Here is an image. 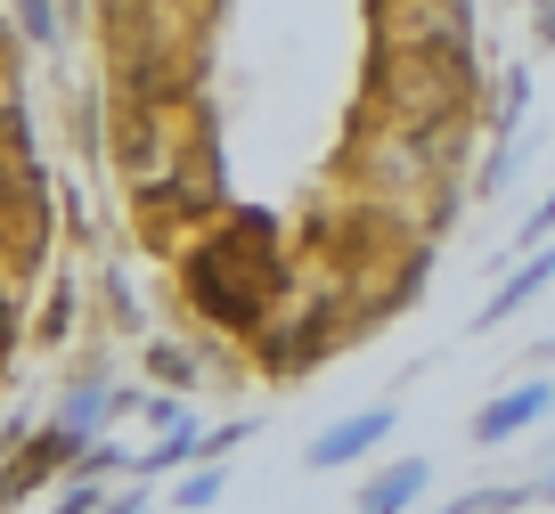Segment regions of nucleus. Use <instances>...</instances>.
Returning a JSON list of instances; mask_svg holds the SVG:
<instances>
[{"label": "nucleus", "instance_id": "obj_1", "mask_svg": "<svg viewBox=\"0 0 555 514\" xmlns=\"http://www.w3.org/2000/svg\"><path fill=\"white\" fill-rule=\"evenodd\" d=\"M261 245H270V221H254V245L221 237V245H205V254L189 261L196 303H205L221 326H261V303H270V286L286 278L278 254H261Z\"/></svg>", "mask_w": 555, "mask_h": 514}, {"label": "nucleus", "instance_id": "obj_2", "mask_svg": "<svg viewBox=\"0 0 555 514\" xmlns=\"http://www.w3.org/2000/svg\"><path fill=\"white\" fill-rule=\"evenodd\" d=\"M392 433V409H367V416H344V425H327L311 441V474H335V465H360L367 449Z\"/></svg>", "mask_w": 555, "mask_h": 514}, {"label": "nucleus", "instance_id": "obj_3", "mask_svg": "<svg viewBox=\"0 0 555 514\" xmlns=\"http://www.w3.org/2000/svg\"><path fill=\"white\" fill-rule=\"evenodd\" d=\"M547 409H555V384H515V393H499L482 416H474V441H482V449H490V441H515V433L539 425Z\"/></svg>", "mask_w": 555, "mask_h": 514}, {"label": "nucleus", "instance_id": "obj_4", "mask_svg": "<svg viewBox=\"0 0 555 514\" xmlns=\"http://www.w3.org/2000/svg\"><path fill=\"white\" fill-rule=\"evenodd\" d=\"M425 481H434V465H425V458H400V465H384V474L360 490V506H351V514H409L416 498H425Z\"/></svg>", "mask_w": 555, "mask_h": 514}, {"label": "nucleus", "instance_id": "obj_5", "mask_svg": "<svg viewBox=\"0 0 555 514\" xmlns=\"http://www.w3.org/2000/svg\"><path fill=\"white\" fill-rule=\"evenodd\" d=\"M547 278H555V254H531V261H522V270H515V278H506V286H499V294H490V310H482V326H499V319H515V310H522V303H531V294H539V286H547Z\"/></svg>", "mask_w": 555, "mask_h": 514}, {"label": "nucleus", "instance_id": "obj_6", "mask_svg": "<svg viewBox=\"0 0 555 514\" xmlns=\"http://www.w3.org/2000/svg\"><path fill=\"white\" fill-rule=\"evenodd\" d=\"M66 449H74V433H41V441L25 449V458L9 465V474H0V498H17L25 481H50V474H57V458H66Z\"/></svg>", "mask_w": 555, "mask_h": 514}, {"label": "nucleus", "instance_id": "obj_7", "mask_svg": "<svg viewBox=\"0 0 555 514\" xmlns=\"http://www.w3.org/2000/svg\"><path fill=\"white\" fill-rule=\"evenodd\" d=\"M115 409H131V393H99V384H74V400H66V416H57V433H74L82 441L90 425H106Z\"/></svg>", "mask_w": 555, "mask_h": 514}, {"label": "nucleus", "instance_id": "obj_8", "mask_svg": "<svg viewBox=\"0 0 555 514\" xmlns=\"http://www.w3.org/2000/svg\"><path fill=\"white\" fill-rule=\"evenodd\" d=\"M522 498H531V490H515V481H506V490H466V498H457L450 514H515Z\"/></svg>", "mask_w": 555, "mask_h": 514}, {"label": "nucleus", "instance_id": "obj_9", "mask_svg": "<svg viewBox=\"0 0 555 514\" xmlns=\"http://www.w3.org/2000/svg\"><path fill=\"white\" fill-rule=\"evenodd\" d=\"M212 498H221V474H189L180 481V506H212Z\"/></svg>", "mask_w": 555, "mask_h": 514}, {"label": "nucleus", "instance_id": "obj_10", "mask_svg": "<svg viewBox=\"0 0 555 514\" xmlns=\"http://www.w3.org/2000/svg\"><path fill=\"white\" fill-rule=\"evenodd\" d=\"M539 237H555V196L531 213V221H522V245H539Z\"/></svg>", "mask_w": 555, "mask_h": 514}, {"label": "nucleus", "instance_id": "obj_11", "mask_svg": "<svg viewBox=\"0 0 555 514\" xmlns=\"http://www.w3.org/2000/svg\"><path fill=\"white\" fill-rule=\"evenodd\" d=\"M106 514H147V498H139V490L131 498H106Z\"/></svg>", "mask_w": 555, "mask_h": 514}, {"label": "nucleus", "instance_id": "obj_12", "mask_svg": "<svg viewBox=\"0 0 555 514\" xmlns=\"http://www.w3.org/2000/svg\"><path fill=\"white\" fill-rule=\"evenodd\" d=\"M539 490H547V498H555V465H547V481H539Z\"/></svg>", "mask_w": 555, "mask_h": 514}]
</instances>
